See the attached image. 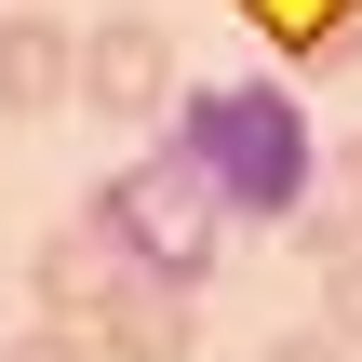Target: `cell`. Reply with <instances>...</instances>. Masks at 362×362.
<instances>
[{
  "instance_id": "cell-1",
  "label": "cell",
  "mask_w": 362,
  "mask_h": 362,
  "mask_svg": "<svg viewBox=\"0 0 362 362\" xmlns=\"http://www.w3.org/2000/svg\"><path fill=\"white\" fill-rule=\"evenodd\" d=\"M161 148L215 188L228 228H296L309 188H322V134L296 107V81H202L161 107Z\"/></svg>"
},
{
  "instance_id": "cell-2",
  "label": "cell",
  "mask_w": 362,
  "mask_h": 362,
  "mask_svg": "<svg viewBox=\"0 0 362 362\" xmlns=\"http://www.w3.org/2000/svg\"><path fill=\"white\" fill-rule=\"evenodd\" d=\"M81 228H94V242H107L134 282L202 296V282H215V228H228V215H215V188H202L175 148H134V161H121V175L81 202Z\"/></svg>"
},
{
  "instance_id": "cell-3",
  "label": "cell",
  "mask_w": 362,
  "mask_h": 362,
  "mask_svg": "<svg viewBox=\"0 0 362 362\" xmlns=\"http://www.w3.org/2000/svg\"><path fill=\"white\" fill-rule=\"evenodd\" d=\"M94 121H161L175 107V40L148 27V13H107V27H81V81H67Z\"/></svg>"
},
{
  "instance_id": "cell-4",
  "label": "cell",
  "mask_w": 362,
  "mask_h": 362,
  "mask_svg": "<svg viewBox=\"0 0 362 362\" xmlns=\"http://www.w3.org/2000/svg\"><path fill=\"white\" fill-rule=\"evenodd\" d=\"M121 282H134V269H121L94 228H54V242L27 255V296H40V322H81V336L107 322V296H121Z\"/></svg>"
},
{
  "instance_id": "cell-5",
  "label": "cell",
  "mask_w": 362,
  "mask_h": 362,
  "mask_svg": "<svg viewBox=\"0 0 362 362\" xmlns=\"http://www.w3.org/2000/svg\"><path fill=\"white\" fill-rule=\"evenodd\" d=\"M67 81H81V27H54V13H0V121L67 107Z\"/></svg>"
},
{
  "instance_id": "cell-6",
  "label": "cell",
  "mask_w": 362,
  "mask_h": 362,
  "mask_svg": "<svg viewBox=\"0 0 362 362\" xmlns=\"http://www.w3.org/2000/svg\"><path fill=\"white\" fill-rule=\"evenodd\" d=\"M94 349L107 362H188V296L175 282H121L107 322H94Z\"/></svg>"
},
{
  "instance_id": "cell-7",
  "label": "cell",
  "mask_w": 362,
  "mask_h": 362,
  "mask_svg": "<svg viewBox=\"0 0 362 362\" xmlns=\"http://www.w3.org/2000/svg\"><path fill=\"white\" fill-rule=\"evenodd\" d=\"M296 255H309V269L362 255V134L322 148V188H309V215H296Z\"/></svg>"
},
{
  "instance_id": "cell-8",
  "label": "cell",
  "mask_w": 362,
  "mask_h": 362,
  "mask_svg": "<svg viewBox=\"0 0 362 362\" xmlns=\"http://www.w3.org/2000/svg\"><path fill=\"white\" fill-rule=\"evenodd\" d=\"M0 362H107V349H94L81 322H27V336H13V349H0Z\"/></svg>"
},
{
  "instance_id": "cell-9",
  "label": "cell",
  "mask_w": 362,
  "mask_h": 362,
  "mask_svg": "<svg viewBox=\"0 0 362 362\" xmlns=\"http://www.w3.org/2000/svg\"><path fill=\"white\" fill-rule=\"evenodd\" d=\"M322 322L362 349V255H336V269H322Z\"/></svg>"
},
{
  "instance_id": "cell-10",
  "label": "cell",
  "mask_w": 362,
  "mask_h": 362,
  "mask_svg": "<svg viewBox=\"0 0 362 362\" xmlns=\"http://www.w3.org/2000/svg\"><path fill=\"white\" fill-rule=\"evenodd\" d=\"M296 54H309V67H362V13H336V27H309Z\"/></svg>"
},
{
  "instance_id": "cell-11",
  "label": "cell",
  "mask_w": 362,
  "mask_h": 362,
  "mask_svg": "<svg viewBox=\"0 0 362 362\" xmlns=\"http://www.w3.org/2000/svg\"><path fill=\"white\" fill-rule=\"evenodd\" d=\"M269 362H362V349L336 336V322H309V336H269Z\"/></svg>"
}]
</instances>
